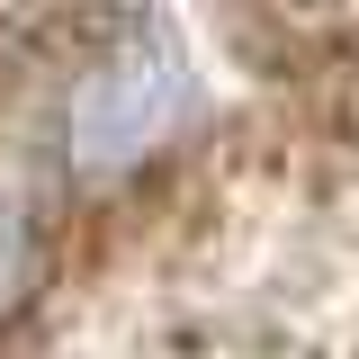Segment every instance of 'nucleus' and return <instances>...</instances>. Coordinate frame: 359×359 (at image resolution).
Segmentation results:
<instances>
[{"mask_svg":"<svg viewBox=\"0 0 359 359\" xmlns=\"http://www.w3.org/2000/svg\"><path fill=\"white\" fill-rule=\"evenodd\" d=\"M180 108V63L162 45L126 36L117 54H99L72 90V108H63V162H81V171H108V162H135L153 135L171 126Z\"/></svg>","mask_w":359,"mask_h":359,"instance_id":"1","label":"nucleus"},{"mask_svg":"<svg viewBox=\"0 0 359 359\" xmlns=\"http://www.w3.org/2000/svg\"><path fill=\"white\" fill-rule=\"evenodd\" d=\"M9 269H18V224H9V207H0V287H9Z\"/></svg>","mask_w":359,"mask_h":359,"instance_id":"2","label":"nucleus"}]
</instances>
